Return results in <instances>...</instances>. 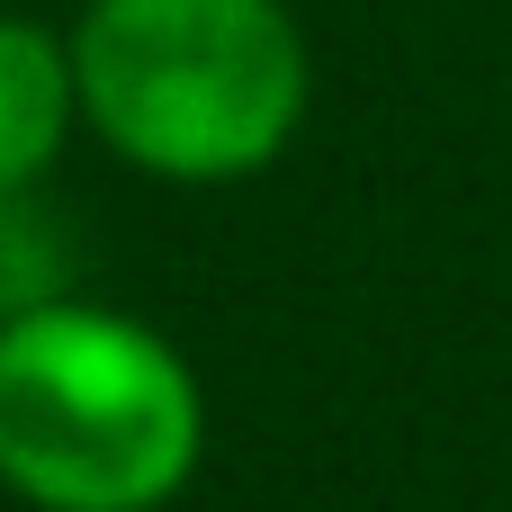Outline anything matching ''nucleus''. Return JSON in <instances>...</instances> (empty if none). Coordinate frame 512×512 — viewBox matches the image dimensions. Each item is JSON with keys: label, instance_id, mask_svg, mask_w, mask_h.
Listing matches in <instances>:
<instances>
[{"label": "nucleus", "instance_id": "1", "mask_svg": "<svg viewBox=\"0 0 512 512\" xmlns=\"http://www.w3.org/2000/svg\"><path fill=\"white\" fill-rule=\"evenodd\" d=\"M207 468V378L99 297L0 315V495L27 512H171Z\"/></svg>", "mask_w": 512, "mask_h": 512}, {"label": "nucleus", "instance_id": "2", "mask_svg": "<svg viewBox=\"0 0 512 512\" xmlns=\"http://www.w3.org/2000/svg\"><path fill=\"white\" fill-rule=\"evenodd\" d=\"M81 135L162 189H234L279 171L315 108V54L288 0H81Z\"/></svg>", "mask_w": 512, "mask_h": 512}, {"label": "nucleus", "instance_id": "3", "mask_svg": "<svg viewBox=\"0 0 512 512\" xmlns=\"http://www.w3.org/2000/svg\"><path fill=\"white\" fill-rule=\"evenodd\" d=\"M81 135V81H72V36L0 9V198H36Z\"/></svg>", "mask_w": 512, "mask_h": 512}]
</instances>
